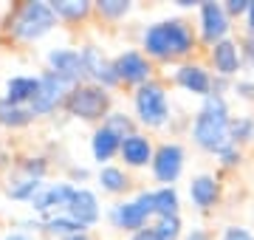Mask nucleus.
Instances as JSON below:
<instances>
[{"mask_svg":"<svg viewBox=\"0 0 254 240\" xmlns=\"http://www.w3.org/2000/svg\"><path fill=\"white\" fill-rule=\"evenodd\" d=\"M198 31L184 17L155 20L141 31V54L153 62H187L198 51Z\"/></svg>","mask_w":254,"mask_h":240,"instance_id":"1","label":"nucleus"},{"mask_svg":"<svg viewBox=\"0 0 254 240\" xmlns=\"http://www.w3.org/2000/svg\"><path fill=\"white\" fill-rule=\"evenodd\" d=\"M229 124H232L229 99L223 93H209L206 99H200V108L190 124L192 144L203 153H209V156H218L226 144H232Z\"/></svg>","mask_w":254,"mask_h":240,"instance_id":"2","label":"nucleus"},{"mask_svg":"<svg viewBox=\"0 0 254 240\" xmlns=\"http://www.w3.org/2000/svg\"><path fill=\"white\" fill-rule=\"evenodd\" d=\"M57 26H60V20H57L48 0H26L9 14L6 34L17 46H31L37 40L48 37Z\"/></svg>","mask_w":254,"mask_h":240,"instance_id":"3","label":"nucleus"},{"mask_svg":"<svg viewBox=\"0 0 254 240\" xmlns=\"http://www.w3.org/2000/svg\"><path fill=\"white\" fill-rule=\"evenodd\" d=\"M71 119H79V121H91V124H105L110 113H113V93L102 85H93V82H82L76 88H71L68 99H65V108H63Z\"/></svg>","mask_w":254,"mask_h":240,"instance_id":"4","label":"nucleus"},{"mask_svg":"<svg viewBox=\"0 0 254 240\" xmlns=\"http://www.w3.org/2000/svg\"><path fill=\"white\" fill-rule=\"evenodd\" d=\"M133 113L141 127H150V130H158L164 127L173 111H170V96H167V88L164 82L158 79H150L144 82L141 88L133 91Z\"/></svg>","mask_w":254,"mask_h":240,"instance_id":"5","label":"nucleus"},{"mask_svg":"<svg viewBox=\"0 0 254 240\" xmlns=\"http://www.w3.org/2000/svg\"><path fill=\"white\" fill-rule=\"evenodd\" d=\"M150 221H155V209H153V189H138L136 198L130 201H119L110 209V223L119 232H133L150 226Z\"/></svg>","mask_w":254,"mask_h":240,"instance_id":"6","label":"nucleus"},{"mask_svg":"<svg viewBox=\"0 0 254 240\" xmlns=\"http://www.w3.org/2000/svg\"><path fill=\"white\" fill-rule=\"evenodd\" d=\"M226 37H232V17L226 14L223 3L203 0L198 6V40H200V46L212 48Z\"/></svg>","mask_w":254,"mask_h":240,"instance_id":"7","label":"nucleus"},{"mask_svg":"<svg viewBox=\"0 0 254 240\" xmlns=\"http://www.w3.org/2000/svg\"><path fill=\"white\" fill-rule=\"evenodd\" d=\"M37 79H40V85H37L34 99L28 105L37 119H40V116H51L54 111L65 108V99H68V93H71V85H65L63 79L57 74H51V71H43Z\"/></svg>","mask_w":254,"mask_h":240,"instance_id":"8","label":"nucleus"},{"mask_svg":"<svg viewBox=\"0 0 254 240\" xmlns=\"http://www.w3.org/2000/svg\"><path fill=\"white\" fill-rule=\"evenodd\" d=\"M113 68H116L119 85H127L133 91L153 79V60H147L141 48H125L122 54L113 57Z\"/></svg>","mask_w":254,"mask_h":240,"instance_id":"9","label":"nucleus"},{"mask_svg":"<svg viewBox=\"0 0 254 240\" xmlns=\"http://www.w3.org/2000/svg\"><path fill=\"white\" fill-rule=\"evenodd\" d=\"M184 161H187V153L178 141H161L155 147L153 164H150V173L161 186H173L184 173Z\"/></svg>","mask_w":254,"mask_h":240,"instance_id":"10","label":"nucleus"},{"mask_svg":"<svg viewBox=\"0 0 254 240\" xmlns=\"http://www.w3.org/2000/svg\"><path fill=\"white\" fill-rule=\"evenodd\" d=\"M82 54V65H85V79L93 85H102V88H122L119 85V76H116V68H113V57L105 54V48L93 46V43H85L79 48Z\"/></svg>","mask_w":254,"mask_h":240,"instance_id":"11","label":"nucleus"},{"mask_svg":"<svg viewBox=\"0 0 254 240\" xmlns=\"http://www.w3.org/2000/svg\"><path fill=\"white\" fill-rule=\"evenodd\" d=\"M243 68H246L243 51H240V43H237L235 37L220 40L218 46L209 48V71L218 76V79H229V82H235Z\"/></svg>","mask_w":254,"mask_h":240,"instance_id":"12","label":"nucleus"},{"mask_svg":"<svg viewBox=\"0 0 254 240\" xmlns=\"http://www.w3.org/2000/svg\"><path fill=\"white\" fill-rule=\"evenodd\" d=\"M173 82L181 88V91L198 96V99H206L212 88H215V74L209 71L206 62H198V60H187V62H178V68L173 71Z\"/></svg>","mask_w":254,"mask_h":240,"instance_id":"13","label":"nucleus"},{"mask_svg":"<svg viewBox=\"0 0 254 240\" xmlns=\"http://www.w3.org/2000/svg\"><path fill=\"white\" fill-rule=\"evenodd\" d=\"M46 65H48L46 71L57 74L65 85H71V88L88 82V79H85V65H82L79 48H71V46L51 48V51L46 54Z\"/></svg>","mask_w":254,"mask_h":240,"instance_id":"14","label":"nucleus"},{"mask_svg":"<svg viewBox=\"0 0 254 240\" xmlns=\"http://www.w3.org/2000/svg\"><path fill=\"white\" fill-rule=\"evenodd\" d=\"M73 181H57V184H43V189L28 201V206H31V212L43 215V218H48V215H57V212H65L68 209V203H71L73 198Z\"/></svg>","mask_w":254,"mask_h":240,"instance_id":"15","label":"nucleus"},{"mask_svg":"<svg viewBox=\"0 0 254 240\" xmlns=\"http://www.w3.org/2000/svg\"><path fill=\"white\" fill-rule=\"evenodd\" d=\"M187 192H190V201L198 212H212L223 198V184L215 173H198L190 178Z\"/></svg>","mask_w":254,"mask_h":240,"instance_id":"16","label":"nucleus"},{"mask_svg":"<svg viewBox=\"0 0 254 240\" xmlns=\"http://www.w3.org/2000/svg\"><path fill=\"white\" fill-rule=\"evenodd\" d=\"M65 212L71 215L79 226L93 229V226L99 223V218H102V206H99V198H96L93 189H88V186H76V189H73V198H71V203H68V209H65Z\"/></svg>","mask_w":254,"mask_h":240,"instance_id":"17","label":"nucleus"},{"mask_svg":"<svg viewBox=\"0 0 254 240\" xmlns=\"http://www.w3.org/2000/svg\"><path fill=\"white\" fill-rule=\"evenodd\" d=\"M153 156H155V147L153 141L147 139L144 133H130L122 139V150H119V158L125 161V167L130 170H141V167H150L153 164Z\"/></svg>","mask_w":254,"mask_h":240,"instance_id":"18","label":"nucleus"},{"mask_svg":"<svg viewBox=\"0 0 254 240\" xmlns=\"http://www.w3.org/2000/svg\"><path fill=\"white\" fill-rule=\"evenodd\" d=\"M119 150H122V136H119L116 130H110L108 124H99V127L93 130L91 156H93V161H99V167H108L110 158L119 156Z\"/></svg>","mask_w":254,"mask_h":240,"instance_id":"19","label":"nucleus"},{"mask_svg":"<svg viewBox=\"0 0 254 240\" xmlns=\"http://www.w3.org/2000/svg\"><path fill=\"white\" fill-rule=\"evenodd\" d=\"M34 229L46 232L48 238H54V240H57V238L65 240V238H73V235H88V229H85V226H79V223L73 221L68 212L48 215V218H43V221L34 223Z\"/></svg>","mask_w":254,"mask_h":240,"instance_id":"20","label":"nucleus"},{"mask_svg":"<svg viewBox=\"0 0 254 240\" xmlns=\"http://www.w3.org/2000/svg\"><path fill=\"white\" fill-rule=\"evenodd\" d=\"M37 85H40V79L31 74L11 76V79H6L3 99L11 102V105H31V99H34V93H37Z\"/></svg>","mask_w":254,"mask_h":240,"instance_id":"21","label":"nucleus"},{"mask_svg":"<svg viewBox=\"0 0 254 240\" xmlns=\"http://www.w3.org/2000/svg\"><path fill=\"white\" fill-rule=\"evenodd\" d=\"M51 9L60 23H85L91 14H96L93 0H51Z\"/></svg>","mask_w":254,"mask_h":240,"instance_id":"22","label":"nucleus"},{"mask_svg":"<svg viewBox=\"0 0 254 240\" xmlns=\"http://www.w3.org/2000/svg\"><path fill=\"white\" fill-rule=\"evenodd\" d=\"M43 184L46 181H37V178H28L23 176V173H9V178H6V195H9L11 201H31L40 189H43Z\"/></svg>","mask_w":254,"mask_h":240,"instance_id":"23","label":"nucleus"},{"mask_svg":"<svg viewBox=\"0 0 254 240\" xmlns=\"http://www.w3.org/2000/svg\"><path fill=\"white\" fill-rule=\"evenodd\" d=\"M96 181H99L102 192H108V195H125L127 189H130V176H127V170L125 167H116V164L99 167Z\"/></svg>","mask_w":254,"mask_h":240,"instance_id":"24","label":"nucleus"},{"mask_svg":"<svg viewBox=\"0 0 254 240\" xmlns=\"http://www.w3.org/2000/svg\"><path fill=\"white\" fill-rule=\"evenodd\" d=\"M37 116L31 113L28 105H11V102L0 99V127L6 130H23L28 127Z\"/></svg>","mask_w":254,"mask_h":240,"instance_id":"25","label":"nucleus"},{"mask_svg":"<svg viewBox=\"0 0 254 240\" xmlns=\"http://www.w3.org/2000/svg\"><path fill=\"white\" fill-rule=\"evenodd\" d=\"M153 209L155 218H173L181 215V195L175 186H158L153 189Z\"/></svg>","mask_w":254,"mask_h":240,"instance_id":"26","label":"nucleus"},{"mask_svg":"<svg viewBox=\"0 0 254 240\" xmlns=\"http://www.w3.org/2000/svg\"><path fill=\"white\" fill-rule=\"evenodd\" d=\"M229 139L232 144L243 150L249 144H254V116L252 113H240V116H232V124H229Z\"/></svg>","mask_w":254,"mask_h":240,"instance_id":"27","label":"nucleus"},{"mask_svg":"<svg viewBox=\"0 0 254 240\" xmlns=\"http://www.w3.org/2000/svg\"><path fill=\"white\" fill-rule=\"evenodd\" d=\"M93 11L108 23H119L133 11V3L130 0H93Z\"/></svg>","mask_w":254,"mask_h":240,"instance_id":"28","label":"nucleus"},{"mask_svg":"<svg viewBox=\"0 0 254 240\" xmlns=\"http://www.w3.org/2000/svg\"><path fill=\"white\" fill-rule=\"evenodd\" d=\"M158 235V240H184V221L181 215H173V218H155L150 223Z\"/></svg>","mask_w":254,"mask_h":240,"instance_id":"29","label":"nucleus"},{"mask_svg":"<svg viewBox=\"0 0 254 240\" xmlns=\"http://www.w3.org/2000/svg\"><path fill=\"white\" fill-rule=\"evenodd\" d=\"M17 173H23V176L28 178H37V181H46V173H48V158L46 156H26L20 158L17 167H14Z\"/></svg>","mask_w":254,"mask_h":240,"instance_id":"30","label":"nucleus"},{"mask_svg":"<svg viewBox=\"0 0 254 240\" xmlns=\"http://www.w3.org/2000/svg\"><path fill=\"white\" fill-rule=\"evenodd\" d=\"M105 124H108L110 130H116L122 139H125V136H130V133H136V121L130 119L127 113H122V111H113L108 119H105Z\"/></svg>","mask_w":254,"mask_h":240,"instance_id":"31","label":"nucleus"},{"mask_svg":"<svg viewBox=\"0 0 254 240\" xmlns=\"http://www.w3.org/2000/svg\"><path fill=\"white\" fill-rule=\"evenodd\" d=\"M215 158H218L220 170H235V167L243 164V150L237 147V144H226V147L220 150Z\"/></svg>","mask_w":254,"mask_h":240,"instance_id":"32","label":"nucleus"},{"mask_svg":"<svg viewBox=\"0 0 254 240\" xmlns=\"http://www.w3.org/2000/svg\"><path fill=\"white\" fill-rule=\"evenodd\" d=\"M220 240H254V232L249 226H240V223H232L220 232Z\"/></svg>","mask_w":254,"mask_h":240,"instance_id":"33","label":"nucleus"},{"mask_svg":"<svg viewBox=\"0 0 254 240\" xmlns=\"http://www.w3.org/2000/svg\"><path fill=\"white\" fill-rule=\"evenodd\" d=\"M232 93H237V96L246 99V102H254V79H243V76H237L235 82H232Z\"/></svg>","mask_w":254,"mask_h":240,"instance_id":"34","label":"nucleus"},{"mask_svg":"<svg viewBox=\"0 0 254 240\" xmlns=\"http://www.w3.org/2000/svg\"><path fill=\"white\" fill-rule=\"evenodd\" d=\"M249 6H252V0H226V3H223V9H226V14L232 20L246 17V14H249Z\"/></svg>","mask_w":254,"mask_h":240,"instance_id":"35","label":"nucleus"},{"mask_svg":"<svg viewBox=\"0 0 254 240\" xmlns=\"http://www.w3.org/2000/svg\"><path fill=\"white\" fill-rule=\"evenodd\" d=\"M240 51H243V62L252 68V74H254V37L252 34H246V37L240 40Z\"/></svg>","mask_w":254,"mask_h":240,"instance_id":"36","label":"nucleus"},{"mask_svg":"<svg viewBox=\"0 0 254 240\" xmlns=\"http://www.w3.org/2000/svg\"><path fill=\"white\" fill-rule=\"evenodd\" d=\"M127 240H158V235H155V229L153 226H144V229H138V232H133Z\"/></svg>","mask_w":254,"mask_h":240,"instance_id":"37","label":"nucleus"},{"mask_svg":"<svg viewBox=\"0 0 254 240\" xmlns=\"http://www.w3.org/2000/svg\"><path fill=\"white\" fill-rule=\"evenodd\" d=\"M246 34H252L254 37V0H252V6H249V14H246Z\"/></svg>","mask_w":254,"mask_h":240,"instance_id":"38","label":"nucleus"},{"mask_svg":"<svg viewBox=\"0 0 254 240\" xmlns=\"http://www.w3.org/2000/svg\"><path fill=\"white\" fill-rule=\"evenodd\" d=\"M184 240H209V232H203V229H192Z\"/></svg>","mask_w":254,"mask_h":240,"instance_id":"39","label":"nucleus"},{"mask_svg":"<svg viewBox=\"0 0 254 240\" xmlns=\"http://www.w3.org/2000/svg\"><path fill=\"white\" fill-rule=\"evenodd\" d=\"M3 240H34V238L26 235V232H9V235H3Z\"/></svg>","mask_w":254,"mask_h":240,"instance_id":"40","label":"nucleus"},{"mask_svg":"<svg viewBox=\"0 0 254 240\" xmlns=\"http://www.w3.org/2000/svg\"><path fill=\"white\" fill-rule=\"evenodd\" d=\"M175 3H178L181 9H198V6H200L198 0H175Z\"/></svg>","mask_w":254,"mask_h":240,"instance_id":"41","label":"nucleus"},{"mask_svg":"<svg viewBox=\"0 0 254 240\" xmlns=\"http://www.w3.org/2000/svg\"><path fill=\"white\" fill-rule=\"evenodd\" d=\"M71 178H79V181H85V178H88V170H79V167H73V170H71Z\"/></svg>","mask_w":254,"mask_h":240,"instance_id":"42","label":"nucleus"},{"mask_svg":"<svg viewBox=\"0 0 254 240\" xmlns=\"http://www.w3.org/2000/svg\"><path fill=\"white\" fill-rule=\"evenodd\" d=\"M9 164V153H6V147L0 144V167H6Z\"/></svg>","mask_w":254,"mask_h":240,"instance_id":"43","label":"nucleus"},{"mask_svg":"<svg viewBox=\"0 0 254 240\" xmlns=\"http://www.w3.org/2000/svg\"><path fill=\"white\" fill-rule=\"evenodd\" d=\"M65 240H91L88 235H73V238H65Z\"/></svg>","mask_w":254,"mask_h":240,"instance_id":"44","label":"nucleus"},{"mask_svg":"<svg viewBox=\"0 0 254 240\" xmlns=\"http://www.w3.org/2000/svg\"><path fill=\"white\" fill-rule=\"evenodd\" d=\"M46 240H54V238H46Z\"/></svg>","mask_w":254,"mask_h":240,"instance_id":"45","label":"nucleus"},{"mask_svg":"<svg viewBox=\"0 0 254 240\" xmlns=\"http://www.w3.org/2000/svg\"><path fill=\"white\" fill-rule=\"evenodd\" d=\"M0 240H3V238H0Z\"/></svg>","mask_w":254,"mask_h":240,"instance_id":"46","label":"nucleus"}]
</instances>
